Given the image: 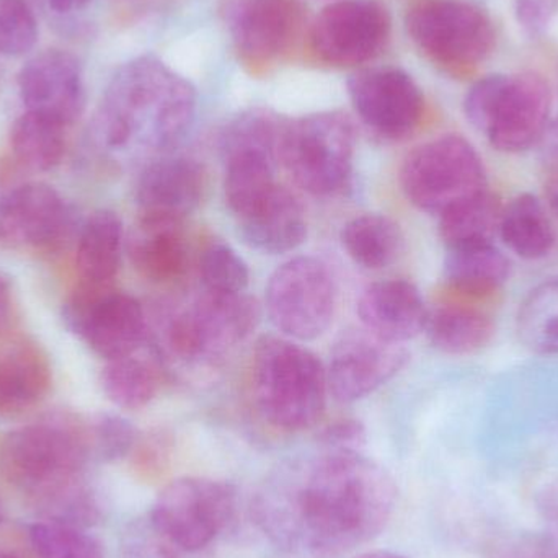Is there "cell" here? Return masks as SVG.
Wrapping results in <instances>:
<instances>
[{
  "mask_svg": "<svg viewBox=\"0 0 558 558\" xmlns=\"http://www.w3.org/2000/svg\"><path fill=\"white\" fill-rule=\"evenodd\" d=\"M396 498L392 478L377 462L360 452L328 451L279 469L255 495L254 514L281 549L338 557L386 527Z\"/></svg>",
  "mask_w": 558,
  "mask_h": 558,
  "instance_id": "cell-1",
  "label": "cell"
},
{
  "mask_svg": "<svg viewBox=\"0 0 558 558\" xmlns=\"http://www.w3.org/2000/svg\"><path fill=\"white\" fill-rule=\"evenodd\" d=\"M196 107L195 87L186 78L154 56H141L121 65L108 84L95 113V144L108 156L153 162L185 140Z\"/></svg>",
  "mask_w": 558,
  "mask_h": 558,
  "instance_id": "cell-2",
  "label": "cell"
},
{
  "mask_svg": "<svg viewBox=\"0 0 558 558\" xmlns=\"http://www.w3.org/2000/svg\"><path fill=\"white\" fill-rule=\"evenodd\" d=\"M252 397L262 418L298 433L320 422L327 405V371L299 341L265 335L252 354Z\"/></svg>",
  "mask_w": 558,
  "mask_h": 558,
  "instance_id": "cell-3",
  "label": "cell"
},
{
  "mask_svg": "<svg viewBox=\"0 0 558 558\" xmlns=\"http://www.w3.org/2000/svg\"><path fill=\"white\" fill-rule=\"evenodd\" d=\"M92 458L87 423L64 410L13 429L0 441V475L29 498L85 474Z\"/></svg>",
  "mask_w": 558,
  "mask_h": 558,
  "instance_id": "cell-4",
  "label": "cell"
},
{
  "mask_svg": "<svg viewBox=\"0 0 558 558\" xmlns=\"http://www.w3.org/2000/svg\"><path fill=\"white\" fill-rule=\"evenodd\" d=\"M260 318V304L252 295L205 289L190 304L163 314L157 350L183 366H218L251 338Z\"/></svg>",
  "mask_w": 558,
  "mask_h": 558,
  "instance_id": "cell-5",
  "label": "cell"
},
{
  "mask_svg": "<svg viewBox=\"0 0 558 558\" xmlns=\"http://www.w3.org/2000/svg\"><path fill=\"white\" fill-rule=\"evenodd\" d=\"M553 111L549 84L534 72L488 75L465 95L469 123L494 149L521 154L543 143Z\"/></svg>",
  "mask_w": 558,
  "mask_h": 558,
  "instance_id": "cell-6",
  "label": "cell"
},
{
  "mask_svg": "<svg viewBox=\"0 0 558 558\" xmlns=\"http://www.w3.org/2000/svg\"><path fill=\"white\" fill-rule=\"evenodd\" d=\"M356 128L341 111H322L286 121L278 162L295 185L317 198L343 195L353 180Z\"/></svg>",
  "mask_w": 558,
  "mask_h": 558,
  "instance_id": "cell-7",
  "label": "cell"
},
{
  "mask_svg": "<svg viewBox=\"0 0 558 558\" xmlns=\"http://www.w3.org/2000/svg\"><path fill=\"white\" fill-rule=\"evenodd\" d=\"M405 23L416 49L452 77L474 74L497 43L490 15L468 0H422Z\"/></svg>",
  "mask_w": 558,
  "mask_h": 558,
  "instance_id": "cell-8",
  "label": "cell"
},
{
  "mask_svg": "<svg viewBox=\"0 0 558 558\" xmlns=\"http://www.w3.org/2000/svg\"><path fill=\"white\" fill-rule=\"evenodd\" d=\"M399 180L403 195L415 208L438 216L487 190L484 160L458 134L415 147L403 159Z\"/></svg>",
  "mask_w": 558,
  "mask_h": 558,
  "instance_id": "cell-9",
  "label": "cell"
},
{
  "mask_svg": "<svg viewBox=\"0 0 558 558\" xmlns=\"http://www.w3.org/2000/svg\"><path fill=\"white\" fill-rule=\"evenodd\" d=\"M265 305L271 324L286 338L317 340L330 328L337 311L333 275L318 258H291L271 275Z\"/></svg>",
  "mask_w": 558,
  "mask_h": 558,
  "instance_id": "cell-10",
  "label": "cell"
},
{
  "mask_svg": "<svg viewBox=\"0 0 558 558\" xmlns=\"http://www.w3.org/2000/svg\"><path fill=\"white\" fill-rule=\"evenodd\" d=\"M235 513L231 484L202 477H182L162 488L150 523L179 550L205 549L228 526Z\"/></svg>",
  "mask_w": 558,
  "mask_h": 558,
  "instance_id": "cell-11",
  "label": "cell"
},
{
  "mask_svg": "<svg viewBox=\"0 0 558 558\" xmlns=\"http://www.w3.org/2000/svg\"><path fill=\"white\" fill-rule=\"evenodd\" d=\"M64 322L72 333L107 361L136 353L149 333L143 304L113 286L81 282L65 304Z\"/></svg>",
  "mask_w": 558,
  "mask_h": 558,
  "instance_id": "cell-12",
  "label": "cell"
},
{
  "mask_svg": "<svg viewBox=\"0 0 558 558\" xmlns=\"http://www.w3.org/2000/svg\"><path fill=\"white\" fill-rule=\"evenodd\" d=\"M390 16L376 0H338L325 7L312 23L308 48L322 64L356 68L386 49Z\"/></svg>",
  "mask_w": 558,
  "mask_h": 558,
  "instance_id": "cell-13",
  "label": "cell"
},
{
  "mask_svg": "<svg viewBox=\"0 0 558 558\" xmlns=\"http://www.w3.org/2000/svg\"><path fill=\"white\" fill-rule=\"evenodd\" d=\"M348 94L360 120L384 140H409L425 118V95L402 69H363L348 82Z\"/></svg>",
  "mask_w": 558,
  "mask_h": 558,
  "instance_id": "cell-14",
  "label": "cell"
},
{
  "mask_svg": "<svg viewBox=\"0 0 558 558\" xmlns=\"http://www.w3.org/2000/svg\"><path fill=\"white\" fill-rule=\"evenodd\" d=\"M229 32L239 59L252 72L278 64L304 25L299 0H228Z\"/></svg>",
  "mask_w": 558,
  "mask_h": 558,
  "instance_id": "cell-15",
  "label": "cell"
},
{
  "mask_svg": "<svg viewBox=\"0 0 558 558\" xmlns=\"http://www.w3.org/2000/svg\"><path fill=\"white\" fill-rule=\"evenodd\" d=\"M409 361L403 344L384 340L366 328L344 330L328 360V393L340 403H354L396 377Z\"/></svg>",
  "mask_w": 558,
  "mask_h": 558,
  "instance_id": "cell-16",
  "label": "cell"
},
{
  "mask_svg": "<svg viewBox=\"0 0 558 558\" xmlns=\"http://www.w3.org/2000/svg\"><path fill=\"white\" fill-rule=\"evenodd\" d=\"M74 218L62 196L46 183H23L0 195V245L15 251L61 247Z\"/></svg>",
  "mask_w": 558,
  "mask_h": 558,
  "instance_id": "cell-17",
  "label": "cell"
},
{
  "mask_svg": "<svg viewBox=\"0 0 558 558\" xmlns=\"http://www.w3.org/2000/svg\"><path fill=\"white\" fill-rule=\"evenodd\" d=\"M19 92L26 111L71 126L84 113L82 68L74 56L49 49L29 59L19 74Z\"/></svg>",
  "mask_w": 558,
  "mask_h": 558,
  "instance_id": "cell-18",
  "label": "cell"
},
{
  "mask_svg": "<svg viewBox=\"0 0 558 558\" xmlns=\"http://www.w3.org/2000/svg\"><path fill=\"white\" fill-rule=\"evenodd\" d=\"M208 189V173L198 160L166 156L143 167L136 185L140 218L185 222Z\"/></svg>",
  "mask_w": 558,
  "mask_h": 558,
  "instance_id": "cell-19",
  "label": "cell"
},
{
  "mask_svg": "<svg viewBox=\"0 0 558 558\" xmlns=\"http://www.w3.org/2000/svg\"><path fill=\"white\" fill-rule=\"evenodd\" d=\"M357 315L371 333L403 344L425 331L428 308L413 282L384 279L364 289Z\"/></svg>",
  "mask_w": 558,
  "mask_h": 558,
  "instance_id": "cell-20",
  "label": "cell"
},
{
  "mask_svg": "<svg viewBox=\"0 0 558 558\" xmlns=\"http://www.w3.org/2000/svg\"><path fill=\"white\" fill-rule=\"evenodd\" d=\"M185 222L137 218L128 239V254L134 270L154 284H172L190 268V245Z\"/></svg>",
  "mask_w": 558,
  "mask_h": 558,
  "instance_id": "cell-21",
  "label": "cell"
},
{
  "mask_svg": "<svg viewBox=\"0 0 558 558\" xmlns=\"http://www.w3.org/2000/svg\"><path fill=\"white\" fill-rule=\"evenodd\" d=\"M238 228L248 247L267 255L289 254L307 239L301 199L279 185L257 208L238 219Z\"/></svg>",
  "mask_w": 558,
  "mask_h": 558,
  "instance_id": "cell-22",
  "label": "cell"
},
{
  "mask_svg": "<svg viewBox=\"0 0 558 558\" xmlns=\"http://www.w3.org/2000/svg\"><path fill=\"white\" fill-rule=\"evenodd\" d=\"M510 277V262L494 244L449 248L445 262L448 299L485 305Z\"/></svg>",
  "mask_w": 558,
  "mask_h": 558,
  "instance_id": "cell-23",
  "label": "cell"
},
{
  "mask_svg": "<svg viewBox=\"0 0 558 558\" xmlns=\"http://www.w3.org/2000/svg\"><path fill=\"white\" fill-rule=\"evenodd\" d=\"M436 350L465 356L484 350L495 335V324L485 305L448 299L428 312L425 327Z\"/></svg>",
  "mask_w": 558,
  "mask_h": 558,
  "instance_id": "cell-24",
  "label": "cell"
},
{
  "mask_svg": "<svg viewBox=\"0 0 558 558\" xmlns=\"http://www.w3.org/2000/svg\"><path fill=\"white\" fill-rule=\"evenodd\" d=\"M51 387V366L41 348L20 343L0 356V413L19 415L38 405Z\"/></svg>",
  "mask_w": 558,
  "mask_h": 558,
  "instance_id": "cell-25",
  "label": "cell"
},
{
  "mask_svg": "<svg viewBox=\"0 0 558 558\" xmlns=\"http://www.w3.org/2000/svg\"><path fill=\"white\" fill-rule=\"evenodd\" d=\"M123 221L111 209H98L82 226L77 239L78 278L82 284L113 286L123 255Z\"/></svg>",
  "mask_w": 558,
  "mask_h": 558,
  "instance_id": "cell-26",
  "label": "cell"
},
{
  "mask_svg": "<svg viewBox=\"0 0 558 558\" xmlns=\"http://www.w3.org/2000/svg\"><path fill=\"white\" fill-rule=\"evenodd\" d=\"M341 244L351 260L366 270H384L396 264L405 247L402 229L386 215L357 216L344 225Z\"/></svg>",
  "mask_w": 558,
  "mask_h": 558,
  "instance_id": "cell-27",
  "label": "cell"
},
{
  "mask_svg": "<svg viewBox=\"0 0 558 558\" xmlns=\"http://www.w3.org/2000/svg\"><path fill=\"white\" fill-rule=\"evenodd\" d=\"M500 235L505 244L526 260L547 257L556 245V231L543 203L530 193L504 206Z\"/></svg>",
  "mask_w": 558,
  "mask_h": 558,
  "instance_id": "cell-28",
  "label": "cell"
},
{
  "mask_svg": "<svg viewBox=\"0 0 558 558\" xmlns=\"http://www.w3.org/2000/svg\"><path fill=\"white\" fill-rule=\"evenodd\" d=\"M501 215L500 198L487 189L439 215V235L448 251L494 244L495 235L500 234Z\"/></svg>",
  "mask_w": 558,
  "mask_h": 558,
  "instance_id": "cell-29",
  "label": "cell"
},
{
  "mask_svg": "<svg viewBox=\"0 0 558 558\" xmlns=\"http://www.w3.org/2000/svg\"><path fill=\"white\" fill-rule=\"evenodd\" d=\"M64 124L25 111L10 131L13 159L32 172H49L61 163L65 154Z\"/></svg>",
  "mask_w": 558,
  "mask_h": 558,
  "instance_id": "cell-30",
  "label": "cell"
},
{
  "mask_svg": "<svg viewBox=\"0 0 558 558\" xmlns=\"http://www.w3.org/2000/svg\"><path fill=\"white\" fill-rule=\"evenodd\" d=\"M100 383L105 396L114 405L123 410H141L159 393L160 371L156 361L131 354L107 361Z\"/></svg>",
  "mask_w": 558,
  "mask_h": 558,
  "instance_id": "cell-31",
  "label": "cell"
},
{
  "mask_svg": "<svg viewBox=\"0 0 558 558\" xmlns=\"http://www.w3.org/2000/svg\"><path fill=\"white\" fill-rule=\"evenodd\" d=\"M518 337L527 350L558 356V278L541 282L520 305Z\"/></svg>",
  "mask_w": 558,
  "mask_h": 558,
  "instance_id": "cell-32",
  "label": "cell"
},
{
  "mask_svg": "<svg viewBox=\"0 0 558 558\" xmlns=\"http://www.w3.org/2000/svg\"><path fill=\"white\" fill-rule=\"evenodd\" d=\"M32 501L43 514V520L56 521V523L69 524L82 530L95 526L104 517L100 497L88 484L85 474L33 498Z\"/></svg>",
  "mask_w": 558,
  "mask_h": 558,
  "instance_id": "cell-33",
  "label": "cell"
},
{
  "mask_svg": "<svg viewBox=\"0 0 558 558\" xmlns=\"http://www.w3.org/2000/svg\"><path fill=\"white\" fill-rule=\"evenodd\" d=\"M29 541L39 558H104V547L87 530L43 520L33 524Z\"/></svg>",
  "mask_w": 558,
  "mask_h": 558,
  "instance_id": "cell-34",
  "label": "cell"
},
{
  "mask_svg": "<svg viewBox=\"0 0 558 558\" xmlns=\"http://www.w3.org/2000/svg\"><path fill=\"white\" fill-rule=\"evenodd\" d=\"M199 277L205 289L222 294L245 292L251 271L244 258L222 241H211L199 252Z\"/></svg>",
  "mask_w": 558,
  "mask_h": 558,
  "instance_id": "cell-35",
  "label": "cell"
},
{
  "mask_svg": "<svg viewBox=\"0 0 558 558\" xmlns=\"http://www.w3.org/2000/svg\"><path fill=\"white\" fill-rule=\"evenodd\" d=\"M92 458L117 462L133 452L140 433L130 420L114 413H98L87 422Z\"/></svg>",
  "mask_w": 558,
  "mask_h": 558,
  "instance_id": "cell-36",
  "label": "cell"
},
{
  "mask_svg": "<svg viewBox=\"0 0 558 558\" xmlns=\"http://www.w3.org/2000/svg\"><path fill=\"white\" fill-rule=\"evenodd\" d=\"M38 22L26 0H0V56L19 58L35 48Z\"/></svg>",
  "mask_w": 558,
  "mask_h": 558,
  "instance_id": "cell-37",
  "label": "cell"
},
{
  "mask_svg": "<svg viewBox=\"0 0 558 558\" xmlns=\"http://www.w3.org/2000/svg\"><path fill=\"white\" fill-rule=\"evenodd\" d=\"M172 454L173 441L166 432L140 436L133 452H131L134 471L144 481H159L169 471L170 464H172Z\"/></svg>",
  "mask_w": 558,
  "mask_h": 558,
  "instance_id": "cell-38",
  "label": "cell"
},
{
  "mask_svg": "<svg viewBox=\"0 0 558 558\" xmlns=\"http://www.w3.org/2000/svg\"><path fill=\"white\" fill-rule=\"evenodd\" d=\"M177 550L150 520L136 521L121 539L120 558H179Z\"/></svg>",
  "mask_w": 558,
  "mask_h": 558,
  "instance_id": "cell-39",
  "label": "cell"
},
{
  "mask_svg": "<svg viewBox=\"0 0 558 558\" xmlns=\"http://www.w3.org/2000/svg\"><path fill=\"white\" fill-rule=\"evenodd\" d=\"M318 439L328 451L360 452L366 442V428L360 420L344 416L324 426Z\"/></svg>",
  "mask_w": 558,
  "mask_h": 558,
  "instance_id": "cell-40",
  "label": "cell"
},
{
  "mask_svg": "<svg viewBox=\"0 0 558 558\" xmlns=\"http://www.w3.org/2000/svg\"><path fill=\"white\" fill-rule=\"evenodd\" d=\"M557 12V0H517L514 15L518 25L531 38L544 35Z\"/></svg>",
  "mask_w": 558,
  "mask_h": 558,
  "instance_id": "cell-41",
  "label": "cell"
},
{
  "mask_svg": "<svg viewBox=\"0 0 558 558\" xmlns=\"http://www.w3.org/2000/svg\"><path fill=\"white\" fill-rule=\"evenodd\" d=\"M490 558H558L546 536H521L495 547Z\"/></svg>",
  "mask_w": 558,
  "mask_h": 558,
  "instance_id": "cell-42",
  "label": "cell"
},
{
  "mask_svg": "<svg viewBox=\"0 0 558 558\" xmlns=\"http://www.w3.org/2000/svg\"><path fill=\"white\" fill-rule=\"evenodd\" d=\"M539 510L547 523V541L558 556V487L544 490L539 498Z\"/></svg>",
  "mask_w": 558,
  "mask_h": 558,
  "instance_id": "cell-43",
  "label": "cell"
},
{
  "mask_svg": "<svg viewBox=\"0 0 558 558\" xmlns=\"http://www.w3.org/2000/svg\"><path fill=\"white\" fill-rule=\"evenodd\" d=\"M15 317V292H13L9 278L0 275V335H5L13 327Z\"/></svg>",
  "mask_w": 558,
  "mask_h": 558,
  "instance_id": "cell-44",
  "label": "cell"
},
{
  "mask_svg": "<svg viewBox=\"0 0 558 558\" xmlns=\"http://www.w3.org/2000/svg\"><path fill=\"white\" fill-rule=\"evenodd\" d=\"M541 146H543L546 162H549L554 169H558V111L556 117L550 118L549 126H547Z\"/></svg>",
  "mask_w": 558,
  "mask_h": 558,
  "instance_id": "cell-45",
  "label": "cell"
},
{
  "mask_svg": "<svg viewBox=\"0 0 558 558\" xmlns=\"http://www.w3.org/2000/svg\"><path fill=\"white\" fill-rule=\"evenodd\" d=\"M546 198L550 211L558 219V169H554L553 175L547 180Z\"/></svg>",
  "mask_w": 558,
  "mask_h": 558,
  "instance_id": "cell-46",
  "label": "cell"
},
{
  "mask_svg": "<svg viewBox=\"0 0 558 558\" xmlns=\"http://www.w3.org/2000/svg\"><path fill=\"white\" fill-rule=\"evenodd\" d=\"M48 2L58 13H71L84 9L90 0H48Z\"/></svg>",
  "mask_w": 558,
  "mask_h": 558,
  "instance_id": "cell-47",
  "label": "cell"
},
{
  "mask_svg": "<svg viewBox=\"0 0 558 558\" xmlns=\"http://www.w3.org/2000/svg\"><path fill=\"white\" fill-rule=\"evenodd\" d=\"M356 558H407L400 554L389 553V550H373V553L361 554Z\"/></svg>",
  "mask_w": 558,
  "mask_h": 558,
  "instance_id": "cell-48",
  "label": "cell"
},
{
  "mask_svg": "<svg viewBox=\"0 0 558 558\" xmlns=\"http://www.w3.org/2000/svg\"><path fill=\"white\" fill-rule=\"evenodd\" d=\"M0 558H23L15 550L5 549V547H0Z\"/></svg>",
  "mask_w": 558,
  "mask_h": 558,
  "instance_id": "cell-49",
  "label": "cell"
},
{
  "mask_svg": "<svg viewBox=\"0 0 558 558\" xmlns=\"http://www.w3.org/2000/svg\"><path fill=\"white\" fill-rule=\"evenodd\" d=\"M3 517V507H2V500H0V521H2Z\"/></svg>",
  "mask_w": 558,
  "mask_h": 558,
  "instance_id": "cell-50",
  "label": "cell"
}]
</instances>
